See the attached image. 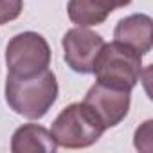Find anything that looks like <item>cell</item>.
Here are the masks:
<instances>
[{"instance_id":"1","label":"cell","mask_w":153,"mask_h":153,"mask_svg":"<svg viewBox=\"0 0 153 153\" xmlns=\"http://www.w3.org/2000/svg\"><path fill=\"white\" fill-rule=\"evenodd\" d=\"M58 99V81L49 68L33 78L7 74L6 101L9 108L25 119H42Z\"/></svg>"},{"instance_id":"11","label":"cell","mask_w":153,"mask_h":153,"mask_svg":"<svg viewBox=\"0 0 153 153\" xmlns=\"http://www.w3.org/2000/svg\"><path fill=\"white\" fill-rule=\"evenodd\" d=\"M99 2L105 6V9L106 11H115V9H119V7H124V6H128L131 0H99Z\"/></svg>"},{"instance_id":"10","label":"cell","mask_w":153,"mask_h":153,"mask_svg":"<svg viewBox=\"0 0 153 153\" xmlns=\"http://www.w3.org/2000/svg\"><path fill=\"white\" fill-rule=\"evenodd\" d=\"M22 9H24V0H0V25L16 20Z\"/></svg>"},{"instance_id":"3","label":"cell","mask_w":153,"mask_h":153,"mask_svg":"<svg viewBox=\"0 0 153 153\" xmlns=\"http://www.w3.org/2000/svg\"><path fill=\"white\" fill-rule=\"evenodd\" d=\"M105 131V126L85 103H72L54 119L51 133L58 146L79 149L96 144Z\"/></svg>"},{"instance_id":"7","label":"cell","mask_w":153,"mask_h":153,"mask_svg":"<svg viewBox=\"0 0 153 153\" xmlns=\"http://www.w3.org/2000/svg\"><path fill=\"white\" fill-rule=\"evenodd\" d=\"M114 38L115 42L144 56L153 47V20L142 13L130 15L119 20V24L114 29Z\"/></svg>"},{"instance_id":"8","label":"cell","mask_w":153,"mask_h":153,"mask_svg":"<svg viewBox=\"0 0 153 153\" xmlns=\"http://www.w3.org/2000/svg\"><path fill=\"white\" fill-rule=\"evenodd\" d=\"M58 144L52 139V133L40 124H24L20 126L11 139L13 153H54Z\"/></svg>"},{"instance_id":"2","label":"cell","mask_w":153,"mask_h":153,"mask_svg":"<svg viewBox=\"0 0 153 153\" xmlns=\"http://www.w3.org/2000/svg\"><path fill=\"white\" fill-rule=\"evenodd\" d=\"M92 72L96 74L97 83L131 92V88H135L140 79L142 56L114 40L112 43H105L101 47L96 56Z\"/></svg>"},{"instance_id":"5","label":"cell","mask_w":153,"mask_h":153,"mask_svg":"<svg viewBox=\"0 0 153 153\" xmlns=\"http://www.w3.org/2000/svg\"><path fill=\"white\" fill-rule=\"evenodd\" d=\"M61 45L65 51V61L74 72L92 74L96 56L105 45V40L101 34L87 27H74L65 33Z\"/></svg>"},{"instance_id":"4","label":"cell","mask_w":153,"mask_h":153,"mask_svg":"<svg viewBox=\"0 0 153 153\" xmlns=\"http://www.w3.org/2000/svg\"><path fill=\"white\" fill-rule=\"evenodd\" d=\"M7 72L18 78H33L51 65V47L47 40L33 31L13 36L6 47Z\"/></svg>"},{"instance_id":"9","label":"cell","mask_w":153,"mask_h":153,"mask_svg":"<svg viewBox=\"0 0 153 153\" xmlns=\"http://www.w3.org/2000/svg\"><path fill=\"white\" fill-rule=\"evenodd\" d=\"M67 13L72 24H76L78 27L99 25L110 15V11L105 9L99 0H68Z\"/></svg>"},{"instance_id":"6","label":"cell","mask_w":153,"mask_h":153,"mask_svg":"<svg viewBox=\"0 0 153 153\" xmlns=\"http://www.w3.org/2000/svg\"><path fill=\"white\" fill-rule=\"evenodd\" d=\"M101 121V124L106 128L117 126L130 110V92L128 90H117L110 88L106 85L96 83L88 88L85 101H83Z\"/></svg>"}]
</instances>
